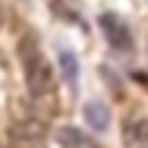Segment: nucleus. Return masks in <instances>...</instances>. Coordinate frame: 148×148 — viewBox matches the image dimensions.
Wrapping results in <instances>:
<instances>
[{"label":"nucleus","mask_w":148,"mask_h":148,"mask_svg":"<svg viewBox=\"0 0 148 148\" xmlns=\"http://www.w3.org/2000/svg\"><path fill=\"white\" fill-rule=\"evenodd\" d=\"M18 52H21V61H23V73H26L29 93H32V96L49 93V90H52V70H49L47 58L41 55L38 44H35L32 38H23L21 47H18Z\"/></svg>","instance_id":"obj_1"},{"label":"nucleus","mask_w":148,"mask_h":148,"mask_svg":"<svg viewBox=\"0 0 148 148\" xmlns=\"http://www.w3.org/2000/svg\"><path fill=\"white\" fill-rule=\"evenodd\" d=\"M99 26H102V32H105V38H108V44H110L113 49H128V47H131V29L125 26V21H122L119 15L105 12V15L99 18Z\"/></svg>","instance_id":"obj_2"},{"label":"nucleus","mask_w":148,"mask_h":148,"mask_svg":"<svg viewBox=\"0 0 148 148\" xmlns=\"http://www.w3.org/2000/svg\"><path fill=\"white\" fill-rule=\"evenodd\" d=\"M41 136H44V131H41V125H38V122H32V119L12 125V142H15V145H21V148H29V145L41 142Z\"/></svg>","instance_id":"obj_3"},{"label":"nucleus","mask_w":148,"mask_h":148,"mask_svg":"<svg viewBox=\"0 0 148 148\" xmlns=\"http://www.w3.org/2000/svg\"><path fill=\"white\" fill-rule=\"evenodd\" d=\"M55 139H58V145L61 148H96V142L84 134V131H79V128H61L58 134H55Z\"/></svg>","instance_id":"obj_4"},{"label":"nucleus","mask_w":148,"mask_h":148,"mask_svg":"<svg viewBox=\"0 0 148 148\" xmlns=\"http://www.w3.org/2000/svg\"><path fill=\"white\" fill-rule=\"evenodd\" d=\"M84 122L93 128V131H105L108 122H110V113L102 102H87L84 105Z\"/></svg>","instance_id":"obj_5"},{"label":"nucleus","mask_w":148,"mask_h":148,"mask_svg":"<svg viewBox=\"0 0 148 148\" xmlns=\"http://www.w3.org/2000/svg\"><path fill=\"white\" fill-rule=\"evenodd\" d=\"M58 67H61V76L67 84H76L79 79V58L73 49H58Z\"/></svg>","instance_id":"obj_6"},{"label":"nucleus","mask_w":148,"mask_h":148,"mask_svg":"<svg viewBox=\"0 0 148 148\" xmlns=\"http://www.w3.org/2000/svg\"><path fill=\"white\" fill-rule=\"evenodd\" d=\"M125 136H128V142H134V145H148V119H128V125H125Z\"/></svg>","instance_id":"obj_7"}]
</instances>
